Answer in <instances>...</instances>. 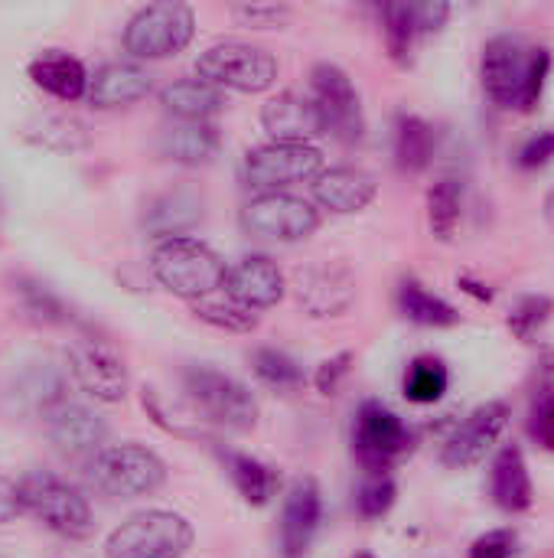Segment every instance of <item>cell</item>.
I'll return each instance as SVG.
<instances>
[{
    "label": "cell",
    "instance_id": "44",
    "mask_svg": "<svg viewBox=\"0 0 554 558\" xmlns=\"http://www.w3.org/2000/svg\"><path fill=\"white\" fill-rule=\"evenodd\" d=\"M554 157V131H539L535 137H529L519 150V167L522 170H539Z\"/></svg>",
    "mask_w": 554,
    "mask_h": 558
},
{
    "label": "cell",
    "instance_id": "49",
    "mask_svg": "<svg viewBox=\"0 0 554 558\" xmlns=\"http://www.w3.org/2000/svg\"><path fill=\"white\" fill-rule=\"evenodd\" d=\"M353 558H376V556H369V553H356Z\"/></svg>",
    "mask_w": 554,
    "mask_h": 558
},
{
    "label": "cell",
    "instance_id": "27",
    "mask_svg": "<svg viewBox=\"0 0 554 558\" xmlns=\"http://www.w3.org/2000/svg\"><path fill=\"white\" fill-rule=\"evenodd\" d=\"M160 105L180 121H209L212 114L222 111L225 95L202 78H180L160 92Z\"/></svg>",
    "mask_w": 554,
    "mask_h": 558
},
{
    "label": "cell",
    "instance_id": "39",
    "mask_svg": "<svg viewBox=\"0 0 554 558\" xmlns=\"http://www.w3.org/2000/svg\"><path fill=\"white\" fill-rule=\"evenodd\" d=\"M549 72H552V52H549V49H532V62H529V75H526L522 101H519V108H522V111H532V108L542 101V92H545Z\"/></svg>",
    "mask_w": 554,
    "mask_h": 558
},
{
    "label": "cell",
    "instance_id": "3",
    "mask_svg": "<svg viewBox=\"0 0 554 558\" xmlns=\"http://www.w3.org/2000/svg\"><path fill=\"white\" fill-rule=\"evenodd\" d=\"M196 533L186 517L170 510H144L127 517L104 543L108 558H183Z\"/></svg>",
    "mask_w": 554,
    "mask_h": 558
},
{
    "label": "cell",
    "instance_id": "36",
    "mask_svg": "<svg viewBox=\"0 0 554 558\" xmlns=\"http://www.w3.org/2000/svg\"><path fill=\"white\" fill-rule=\"evenodd\" d=\"M251 366H255V376L271 389H297L304 383V369L297 366V360H291L287 353L271 350V347L255 350Z\"/></svg>",
    "mask_w": 554,
    "mask_h": 558
},
{
    "label": "cell",
    "instance_id": "16",
    "mask_svg": "<svg viewBox=\"0 0 554 558\" xmlns=\"http://www.w3.org/2000/svg\"><path fill=\"white\" fill-rule=\"evenodd\" d=\"M225 298L248 311H268L284 298V275L268 255H248L225 275Z\"/></svg>",
    "mask_w": 554,
    "mask_h": 558
},
{
    "label": "cell",
    "instance_id": "20",
    "mask_svg": "<svg viewBox=\"0 0 554 558\" xmlns=\"http://www.w3.org/2000/svg\"><path fill=\"white\" fill-rule=\"evenodd\" d=\"M150 85H153V78L140 62L118 59V62L101 65L88 78V101L95 108H104V111L108 108H124V105H134V101L147 98Z\"/></svg>",
    "mask_w": 554,
    "mask_h": 558
},
{
    "label": "cell",
    "instance_id": "8",
    "mask_svg": "<svg viewBox=\"0 0 554 558\" xmlns=\"http://www.w3.org/2000/svg\"><path fill=\"white\" fill-rule=\"evenodd\" d=\"M242 226L255 239L300 242L317 232L320 209L294 193H261L242 209Z\"/></svg>",
    "mask_w": 554,
    "mask_h": 558
},
{
    "label": "cell",
    "instance_id": "37",
    "mask_svg": "<svg viewBox=\"0 0 554 558\" xmlns=\"http://www.w3.org/2000/svg\"><path fill=\"white\" fill-rule=\"evenodd\" d=\"M395 500H398L395 481H392L389 474H372V477L359 487V494H356V510H359V517H366V520H382V517L395 507Z\"/></svg>",
    "mask_w": 554,
    "mask_h": 558
},
{
    "label": "cell",
    "instance_id": "5",
    "mask_svg": "<svg viewBox=\"0 0 554 558\" xmlns=\"http://www.w3.org/2000/svg\"><path fill=\"white\" fill-rule=\"evenodd\" d=\"M196 78L209 82L212 88L258 95L268 92L278 78V59L251 43H216L196 59Z\"/></svg>",
    "mask_w": 554,
    "mask_h": 558
},
{
    "label": "cell",
    "instance_id": "40",
    "mask_svg": "<svg viewBox=\"0 0 554 558\" xmlns=\"http://www.w3.org/2000/svg\"><path fill=\"white\" fill-rule=\"evenodd\" d=\"M516 546H519L516 530H490L470 546V558H513Z\"/></svg>",
    "mask_w": 554,
    "mask_h": 558
},
{
    "label": "cell",
    "instance_id": "2",
    "mask_svg": "<svg viewBox=\"0 0 554 558\" xmlns=\"http://www.w3.org/2000/svg\"><path fill=\"white\" fill-rule=\"evenodd\" d=\"M88 481L111 500H137L157 494L167 484V464L144 445H108L88 461Z\"/></svg>",
    "mask_w": 554,
    "mask_h": 558
},
{
    "label": "cell",
    "instance_id": "18",
    "mask_svg": "<svg viewBox=\"0 0 554 558\" xmlns=\"http://www.w3.org/2000/svg\"><path fill=\"white\" fill-rule=\"evenodd\" d=\"M297 301L310 317H340L356 301V281L340 265H317L297 275Z\"/></svg>",
    "mask_w": 554,
    "mask_h": 558
},
{
    "label": "cell",
    "instance_id": "48",
    "mask_svg": "<svg viewBox=\"0 0 554 558\" xmlns=\"http://www.w3.org/2000/svg\"><path fill=\"white\" fill-rule=\"evenodd\" d=\"M457 284H460V288H464L467 294H473L477 301H483V304H490V301H493V291H490V288H487L483 281H473V278H467V275H464V278H460Z\"/></svg>",
    "mask_w": 554,
    "mask_h": 558
},
{
    "label": "cell",
    "instance_id": "17",
    "mask_svg": "<svg viewBox=\"0 0 554 558\" xmlns=\"http://www.w3.org/2000/svg\"><path fill=\"white\" fill-rule=\"evenodd\" d=\"M323 517V494L317 481L304 477L291 487L284 497V513H281V549L284 558H304L313 546V536L320 530Z\"/></svg>",
    "mask_w": 554,
    "mask_h": 558
},
{
    "label": "cell",
    "instance_id": "33",
    "mask_svg": "<svg viewBox=\"0 0 554 558\" xmlns=\"http://www.w3.org/2000/svg\"><path fill=\"white\" fill-rule=\"evenodd\" d=\"M447 386H451V373H447L444 360H438V356L411 360V366L405 373V396H408V402L434 405V402L444 399Z\"/></svg>",
    "mask_w": 554,
    "mask_h": 558
},
{
    "label": "cell",
    "instance_id": "1",
    "mask_svg": "<svg viewBox=\"0 0 554 558\" xmlns=\"http://www.w3.org/2000/svg\"><path fill=\"white\" fill-rule=\"evenodd\" d=\"M150 271L170 294L183 301H206L219 288H225V262L199 239H167L150 255Z\"/></svg>",
    "mask_w": 554,
    "mask_h": 558
},
{
    "label": "cell",
    "instance_id": "4",
    "mask_svg": "<svg viewBox=\"0 0 554 558\" xmlns=\"http://www.w3.org/2000/svg\"><path fill=\"white\" fill-rule=\"evenodd\" d=\"M20 497H23V510L33 513L46 530H52L62 539L78 543L95 533L88 500L72 484H65L62 477H56L49 471L26 474L20 481Z\"/></svg>",
    "mask_w": 554,
    "mask_h": 558
},
{
    "label": "cell",
    "instance_id": "50",
    "mask_svg": "<svg viewBox=\"0 0 554 558\" xmlns=\"http://www.w3.org/2000/svg\"><path fill=\"white\" fill-rule=\"evenodd\" d=\"M0 553H3V549H0Z\"/></svg>",
    "mask_w": 554,
    "mask_h": 558
},
{
    "label": "cell",
    "instance_id": "21",
    "mask_svg": "<svg viewBox=\"0 0 554 558\" xmlns=\"http://www.w3.org/2000/svg\"><path fill=\"white\" fill-rule=\"evenodd\" d=\"M313 196L323 209L349 216V213L366 209L379 196V183L372 173L359 167H333L313 180Z\"/></svg>",
    "mask_w": 554,
    "mask_h": 558
},
{
    "label": "cell",
    "instance_id": "22",
    "mask_svg": "<svg viewBox=\"0 0 554 558\" xmlns=\"http://www.w3.org/2000/svg\"><path fill=\"white\" fill-rule=\"evenodd\" d=\"M29 78L36 88L49 92L59 101H78L82 95H88L91 75L85 72V65L75 56H69L62 49H49L29 62Z\"/></svg>",
    "mask_w": 554,
    "mask_h": 558
},
{
    "label": "cell",
    "instance_id": "29",
    "mask_svg": "<svg viewBox=\"0 0 554 558\" xmlns=\"http://www.w3.org/2000/svg\"><path fill=\"white\" fill-rule=\"evenodd\" d=\"M225 461V471L235 484V490L242 494L245 504L251 507H268L274 497H278V487H281V477L274 468L261 464L258 458H248V454H235V451H225L222 454Z\"/></svg>",
    "mask_w": 554,
    "mask_h": 558
},
{
    "label": "cell",
    "instance_id": "38",
    "mask_svg": "<svg viewBox=\"0 0 554 558\" xmlns=\"http://www.w3.org/2000/svg\"><path fill=\"white\" fill-rule=\"evenodd\" d=\"M20 294H23V311L33 320H39V324H65V304L52 291H46L39 284H23Z\"/></svg>",
    "mask_w": 554,
    "mask_h": 558
},
{
    "label": "cell",
    "instance_id": "6",
    "mask_svg": "<svg viewBox=\"0 0 554 558\" xmlns=\"http://www.w3.org/2000/svg\"><path fill=\"white\" fill-rule=\"evenodd\" d=\"M196 13L186 3L163 0L140 7L124 26V49L134 59H167L193 43Z\"/></svg>",
    "mask_w": 554,
    "mask_h": 558
},
{
    "label": "cell",
    "instance_id": "43",
    "mask_svg": "<svg viewBox=\"0 0 554 558\" xmlns=\"http://www.w3.org/2000/svg\"><path fill=\"white\" fill-rule=\"evenodd\" d=\"M235 16L248 26H281L291 16V10L281 3H242L235 7Z\"/></svg>",
    "mask_w": 554,
    "mask_h": 558
},
{
    "label": "cell",
    "instance_id": "30",
    "mask_svg": "<svg viewBox=\"0 0 554 558\" xmlns=\"http://www.w3.org/2000/svg\"><path fill=\"white\" fill-rule=\"evenodd\" d=\"M434 128L418 114H398L395 121V163L405 173H421L434 157Z\"/></svg>",
    "mask_w": 554,
    "mask_h": 558
},
{
    "label": "cell",
    "instance_id": "10",
    "mask_svg": "<svg viewBox=\"0 0 554 558\" xmlns=\"http://www.w3.org/2000/svg\"><path fill=\"white\" fill-rule=\"evenodd\" d=\"M411 448V428L382 402H366L356 415L353 451L369 474H385Z\"/></svg>",
    "mask_w": 554,
    "mask_h": 558
},
{
    "label": "cell",
    "instance_id": "32",
    "mask_svg": "<svg viewBox=\"0 0 554 558\" xmlns=\"http://www.w3.org/2000/svg\"><path fill=\"white\" fill-rule=\"evenodd\" d=\"M464 216V186L454 177H441L428 186V226L434 239L451 242Z\"/></svg>",
    "mask_w": 554,
    "mask_h": 558
},
{
    "label": "cell",
    "instance_id": "28",
    "mask_svg": "<svg viewBox=\"0 0 554 558\" xmlns=\"http://www.w3.org/2000/svg\"><path fill=\"white\" fill-rule=\"evenodd\" d=\"M398 311L405 320L418 324V327H457L460 324V311L454 304H447L444 298L431 294L421 281L415 278H405L398 284Z\"/></svg>",
    "mask_w": 554,
    "mask_h": 558
},
{
    "label": "cell",
    "instance_id": "14",
    "mask_svg": "<svg viewBox=\"0 0 554 558\" xmlns=\"http://www.w3.org/2000/svg\"><path fill=\"white\" fill-rule=\"evenodd\" d=\"M69 373L75 386L95 402L114 405L127 396V369L121 356L98 340H78L69 350Z\"/></svg>",
    "mask_w": 554,
    "mask_h": 558
},
{
    "label": "cell",
    "instance_id": "25",
    "mask_svg": "<svg viewBox=\"0 0 554 558\" xmlns=\"http://www.w3.org/2000/svg\"><path fill=\"white\" fill-rule=\"evenodd\" d=\"M20 137L49 154H78L91 144L88 124L75 114H36L20 128Z\"/></svg>",
    "mask_w": 554,
    "mask_h": 558
},
{
    "label": "cell",
    "instance_id": "12",
    "mask_svg": "<svg viewBox=\"0 0 554 558\" xmlns=\"http://www.w3.org/2000/svg\"><path fill=\"white\" fill-rule=\"evenodd\" d=\"M310 88H313V105L327 124V134H336L340 141L356 144L366 131V121H362V105H359V92L353 78L340 65L320 62L310 72Z\"/></svg>",
    "mask_w": 554,
    "mask_h": 558
},
{
    "label": "cell",
    "instance_id": "46",
    "mask_svg": "<svg viewBox=\"0 0 554 558\" xmlns=\"http://www.w3.org/2000/svg\"><path fill=\"white\" fill-rule=\"evenodd\" d=\"M415 13H418V26H421V36L428 33H438L447 16H451V3H415Z\"/></svg>",
    "mask_w": 554,
    "mask_h": 558
},
{
    "label": "cell",
    "instance_id": "45",
    "mask_svg": "<svg viewBox=\"0 0 554 558\" xmlns=\"http://www.w3.org/2000/svg\"><path fill=\"white\" fill-rule=\"evenodd\" d=\"M23 497H20V484H13L10 477L0 474V526L13 523L16 517H23Z\"/></svg>",
    "mask_w": 554,
    "mask_h": 558
},
{
    "label": "cell",
    "instance_id": "26",
    "mask_svg": "<svg viewBox=\"0 0 554 558\" xmlns=\"http://www.w3.org/2000/svg\"><path fill=\"white\" fill-rule=\"evenodd\" d=\"M219 131L209 121H176L160 134V154L183 167L209 163L219 154Z\"/></svg>",
    "mask_w": 554,
    "mask_h": 558
},
{
    "label": "cell",
    "instance_id": "42",
    "mask_svg": "<svg viewBox=\"0 0 554 558\" xmlns=\"http://www.w3.org/2000/svg\"><path fill=\"white\" fill-rule=\"evenodd\" d=\"M349 369H353V353H340V356L320 363V369H317V376H313V386H317L323 396H336L340 386H343V379L349 376Z\"/></svg>",
    "mask_w": 554,
    "mask_h": 558
},
{
    "label": "cell",
    "instance_id": "35",
    "mask_svg": "<svg viewBox=\"0 0 554 558\" xmlns=\"http://www.w3.org/2000/svg\"><path fill=\"white\" fill-rule=\"evenodd\" d=\"M554 314V301L549 294H526L513 314H509V330L516 333V340L522 343H535V337L549 327Z\"/></svg>",
    "mask_w": 554,
    "mask_h": 558
},
{
    "label": "cell",
    "instance_id": "7",
    "mask_svg": "<svg viewBox=\"0 0 554 558\" xmlns=\"http://www.w3.org/2000/svg\"><path fill=\"white\" fill-rule=\"evenodd\" d=\"M183 386H186L193 405L212 425H222L232 432H248L258 422V402H255L251 389L222 369L189 366L183 373Z\"/></svg>",
    "mask_w": 554,
    "mask_h": 558
},
{
    "label": "cell",
    "instance_id": "11",
    "mask_svg": "<svg viewBox=\"0 0 554 558\" xmlns=\"http://www.w3.org/2000/svg\"><path fill=\"white\" fill-rule=\"evenodd\" d=\"M42 418H46V435L56 445V451L72 461H91L95 454L108 448V422L88 405H78L59 396L42 409Z\"/></svg>",
    "mask_w": 554,
    "mask_h": 558
},
{
    "label": "cell",
    "instance_id": "15",
    "mask_svg": "<svg viewBox=\"0 0 554 558\" xmlns=\"http://www.w3.org/2000/svg\"><path fill=\"white\" fill-rule=\"evenodd\" d=\"M509 418H513V409L503 399H493V402L473 409L464 418V425H457V432L447 438V445H444V464L454 468V471H464V468L480 464L496 448V441L506 432Z\"/></svg>",
    "mask_w": 554,
    "mask_h": 558
},
{
    "label": "cell",
    "instance_id": "23",
    "mask_svg": "<svg viewBox=\"0 0 554 558\" xmlns=\"http://www.w3.org/2000/svg\"><path fill=\"white\" fill-rule=\"evenodd\" d=\"M199 219H202V196L199 193H193V190H167L147 206L144 229L167 242V239H183Z\"/></svg>",
    "mask_w": 554,
    "mask_h": 558
},
{
    "label": "cell",
    "instance_id": "13",
    "mask_svg": "<svg viewBox=\"0 0 554 558\" xmlns=\"http://www.w3.org/2000/svg\"><path fill=\"white\" fill-rule=\"evenodd\" d=\"M529 62H532V52L526 49V43L519 36L503 33V36H493L483 46L480 78H483V92L490 95L493 105L519 108L526 75H529Z\"/></svg>",
    "mask_w": 554,
    "mask_h": 558
},
{
    "label": "cell",
    "instance_id": "9",
    "mask_svg": "<svg viewBox=\"0 0 554 558\" xmlns=\"http://www.w3.org/2000/svg\"><path fill=\"white\" fill-rule=\"evenodd\" d=\"M323 173V154L313 144H264L245 160V180L261 193H284V186L310 183Z\"/></svg>",
    "mask_w": 554,
    "mask_h": 558
},
{
    "label": "cell",
    "instance_id": "34",
    "mask_svg": "<svg viewBox=\"0 0 554 558\" xmlns=\"http://www.w3.org/2000/svg\"><path fill=\"white\" fill-rule=\"evenodd\" d=\"M193 314L209 324V327H219V330H229V333H251L258 327V314L235 304L232 298L225 301H216V298H206V301H196L193 304Z\"/></svg>",
    "mask_w": 554,
    "mask_h": 558
},
{
    "label": "cell",
    "instance_id": "41",
    "mask_svg": "<svg viewBox=\"0 0 554 558\" xmlns=\"http://www.w3.org/2000/svg\"><path fill=\"white\" fill-rule=\"evenodd\" d=\"M529 435L554 454V399H539L532 402V412H529Z\"/></svg>",
    "mask_w": 554,
    "mask_h": 558
},
{
    "label": "cell",
    "instance_id": "19",
    "mask_svg": "<svg viewBox=\"0 0 554 558\" xmlns=\"http://www.w3.org/2000/svg\"><path fill=\"white\" fill-rule=\"evenodd\" d=\"M261 124L278 144H310L313 137L327 134V124L313 105V98L304 95H278L261 108Z\"/></svg>",
    "mask_w": 554,
    "mask_h": 558
},
{
    "label": "cell",
    "instance_id": "47",
    "mask_svg": "<svg viewBox=\"0 0 554 558\" xmlns=\"http://www.w3.org/2000/svg\"><path fill=\"white\" fill-rule=\"evenodd\" d=\"M539 399H554V347H549L539 360Z\"/></svg>",
    "mask_w": 554,
    "mask_h": 558
},
{
    "label": "cell",
    "instance_id": "31",
    "mask_svg": "<svg viewBox=\"0 0 554 558\" xmlns=\"http://www.w3.org/2000/svg\"><path fill=\"white\" fill-rule=\"evenodd\" d=\"M382 33H385V46H389V56L408 69L415 62V49H418V39H421V26H418V13H415V3H398V0H389L382 3Z\"/></svg>",
    "mask_w": 554,
    "mask_h": 558
},
{
    "label": "cell",
    "instance_id": "24",
    "mask_svg": "<svg viewBox=\"0 0 554 558\" xmlns=\"http://www.w3.org/2000/svg\"><path fill=\"white\" fill-rule=\"evenodd\" d=\"M493 500L506 513H526L535 504L532 474L526 454L516 445H506L493 461Z\"/></svg>",
    "mask_w": 554,
    "mask_h": 558
}]
</instances>
